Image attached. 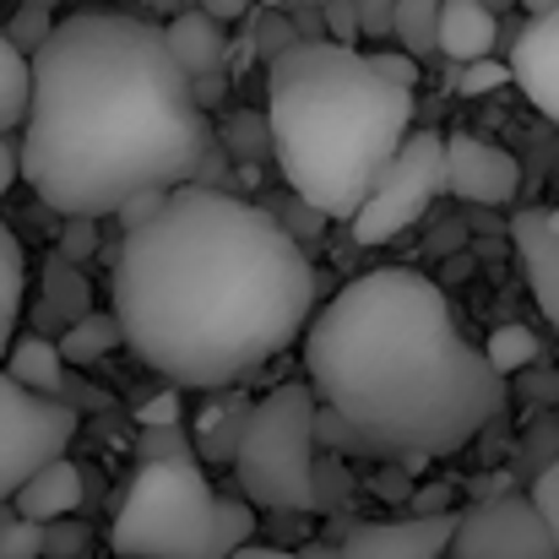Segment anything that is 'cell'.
<instances>
[{
	"mask_svg": "<svg viewBox=\"0 0 559 559\" xmlns=\"http://www.w3.org/2000/svg\"><path fill=\"white\" fill-rule=\"evenodd\" d=\"M316 294L305 245L266 206L201 180L169 190L115 255L126 348L180 391H228L294 348Z\"/></svg>",
	"mask_w": 559,
	"mask_h": 559,
	"instance_id": "cell-1",
	"label": "cell"
},
{
	"mask_svg": "<svg viewBox=\"0 0 559 559\" xmlns=\"http://www.w3.org/2000/svg\"><path fill=\"white\" fill-rule=\"evenodd\" d=\"M16 147L22 180L49 212L115 217L136 190L195 180L217 136L164 27L87 5L33 49V98Z\"/></svg>",
	"mask_w": 559,
	"mask_h": 559,
	"instance_id": "cell-2",
	"label": "cell"
},
{
	"mask_svg": "<svg viewBox=\"0 0 559 559\" xmlns=\"http://www.w3.org/2000/svg\"><path fill=\"white\" fill-rule=\"evenodd\" d=\"M316 445L374 462L451 456L506 407V374L473 348L435 277L380 266L305 321Z\"/></svg>",
	"mask_w": 559,
	"mask_h": 559,
	"instance_id": "cell-3",
	"label": "cell"
},
{
	"mask_svg": "<svg viewBox=\"0 0 559 559\" xmlns=\"http://www.w3.org/2000/svg\"><path fill=\"white\" fill-rule=\"evenodd\" d=\"M266 66V131L283 186L326 223H348L413 131V87L385 82L370 55L337 38H294Z\"/></svg>",
	"mask_w": 559,
	"mask_h": 559,
	"instance_id": "cell-4",
	"label": "cell"
},
{
	"mask_svg": "<svg viewBox=\"0 0 559 559\" xmlns=\"http://www.w3.org/2000/svg\"><path fill=\"white\" fill-rule=\"evenodd\" d=\"M239 495L266 516H321L316 511V391L310 380L272 385L250 402L234 445Z\"/></svg>",
	"mask_w": 559,
	"mask_h": 559,
	"instance_id": "cell-5",
	"label": "cell"
},
{
	"mask_svg": "<svg viewBox=\"0 0 559 559\" xmlns=\"http://www.w3.org/2000/svg\"><path fill=\"white\" fill-rule=\"evenodd\" d=\"M217 489L195 456L136 462L115 522L109 549L120 559H212Z\"/></svg>",
	"mask_w": 559,
	"mask_h": 559,
	"instance_id": "cell-6",
	"label": "cell"
},
{
	"mask_svg": "<svg viewBox=\"0 0 559 559\" xmlns=\"http://www.w3.org/2000/svg\"><path fill=\"white\" fill-rule=\"evenodd\" d=\"M435 195H445V136L407 131L370 180L359 212L348 217L354 245H391L396 234H407L429 212Z\"/></svg>",
	"mask_w": 559,
	"mask_h": 559,
	"instance_id": "cell-7",
	"label": "cell"
},
{
	"mask_svg": "<svg viewBox=\"0 0 559 559\" xmlns=\"http://www.w3.org/2000/svg\"><path fill=\"white\" fill-rule=\"evenodd\" d=\"M82 413L60 396L27 391L16 374L0 365V506L16 495V484L44 467L49 456H60L76 440Z\"/></svg>",
	"mask_w": 559,
	"mask_h": 559,
	"instance_id": "cell-8",
	"label": "cell"
},
{
	"mask_svg": "<svg viewBox=\"0 0 559 559\" xmlns=\"http://www.w3.org/2000/svg\"><path fill=\"white\" fill-rule=\"evenodd\" d=\"M451 559H559L555 533L544 527L538 506L527 495H495L473 500V511L456 516L451 533Z\"/></svg>",
	"mask_w": 559,
	"mask_h": 559,
	"instance_id": "cell-9",
	"label": "cell"
},
{
	"mask_svg": "<svg viewBox=\"0 0 559 559\" xmlns=\"http://www.w3.org/2000/svg\"><path fill=\"white\" fill-rule=\"evenodd\" d=\"M445 190L473 206H511L522 190V164L506 147L456 131L445 136Z\"/></svg>",
	"mask_w": 559,
	"mask_h": 559,
	"instance_id": "cell-10",
	"label": "cell"
},
{
	"mask_svg": "<svg viewBox=\"0 0 559 559\" xmlns=\"http://www.w3.org/2000/svg\"><path fill=\"white\" fill-rule=\"evenodd\" d=\"M164 44L190 76L201 109L223 104V82H228V33H223V22L212 11H201V5H180L164 22Z\"/></svg>",
	"mask_w": 559,
	"mask_h": 559,
	"instance_id": "cell-11",
	"label": "cell"
},
{
	"mask_svg": "<svg viewBox=\"0 0 559 559\" xmlns=\"http://www.w3.org/2000/svg\"><path fill=\"white\" fill-rule=\"evenodd\" d=\"M456 511H413L402 522H354L343 533L348 559H440L451 549Z\"/></svg>",
	"mask_w": 559,
	"mask_h": 559,
	"instance_id": "cell-12",
	"label": "cell"
},
{
	"mask_svg": "<svg viewBox=\"0 0 559 559\" xmlns=\"http://www.w3.org/2000/svg\"><path fill=\"white\" fill-rule=\"evenodd\" d=\"M511 82L533 98L538 115L559 126V5L533 11V22L511 44Z\"/></svg>",
	"mask_w": 559,
	"mask_h": 559,
	"instance_id": "cell-13",
	"label": "cell"
},
{
	"mask_svg": "<svg viewBox=\"0 0 559 559\" xmlns=\"http://www.w3.org/2000/svg\"><path fill=\"white\" fill-rule=\"evenodd\" d=\"M511 245H516V255L527 266V283H533L544 316L555 321L559 332V228H549L544 206H522L511 217Z\"/></svg>",
	"mask_w": 559,
	"mask_h": 559,
	"instance_id": "cell-14",
	"label": "cell"
},
{
	"mask_svg": "<svg viewBox=\"0 0 559 559\" xmlns=\"http://www.w3.org/2000/svg\"><path fill=\"white\" fill-rule=\"evenodd\" d=\"M82 489H87V484H82V467L60 451V456H49L44 467H33L5 506H16V511L33 516V522H60V516H76Z\"/></svg>",
	"mask_w": 559,
	"mask_h": 559,
	"instance_id": "cell-15",
	"label": "cell"
},
{
	"mask_svg": "<svg viewBox=\"0 0 559 559\" xmlns=\"http://www.w3.org/2000/svg\"><path fill=\"white\" fill-rule=\"evenodd\" d=\"M500 44V11L489 0H440V33H435V55L445 60H478L495 55Z\"/></svg>",
	"mask_w": 559,
	"mask_h": 559,
	"instance_id": "cell-16",
	"label": "cell"
},
{
	"mask_svg": "<svg viewBox=\"0 0 559 559\" xmlns=\"http://www.w3.org/2000/svg\"><path fill=\"white\" fill-rule=\"evenodd\" d=\"M245 413H250L245 396H217V402L201 407V418H195V456H201L206 467H228V462H234Z\"/></svg>",
	"mask_w": 559,
	"mask_h": 559,
	"instance_id": "cell-17",
	"label": "cell"
},
{
	"mask_svg": "<svg viewBox=\"0 0 559 559\" xmlns=\"http://www.w3.org/2000/svg\"><path fill=\"white\" fill-rule=\"evenodd\" d=\"M0 365L16 374L27 391H44V396H60V385H66V359H60V343H49V337H38V332L11 337V348H5V359H0Z\"/></svg>",
	"mask_w": 559,
	"mask_h": 559,
	"instance_id": "cell-18",
	"label": "cell"
},
{
	"mask_svg": "<svg viewBox=\"0 0 559 559\" xmlns=\"http://www.w3.org/2000/svg\"><path fill=\"white\" fill-rule=\"evenodd\" d=\"M27 98H33V55H22L0 22V136L22 131L27 120Z\"/></svg>",
	"mask_w": 559,
	"mask_h": 559,
	"instance_id": "cell-19",
	"label": "cell"
},
{
	"mask_svg": "<svg viewBox=\"0 0 559 559\" xmlns=\"http://www.w3.org/2000/svg\"><path fill=\"white\" fill-rule=\"evenodd\" d=\"M126 343V332H120V316L109 310H82L71 326H66V337H60V359L66 365H98L104 354H115Z\"/></svg>",
	"mask_w": 559,
	"mask_h": 559,
	"instance_id": "cell-20",
	"label": "cell"
},
{
	"mask_svg": "<svg viewBox=\"0 0 559 559\" xmlns=\"http://www.w3.org/2000/svg\"><path fill=\"white\" fill-rule=\"evenodd\" d=\"M22 299H27V255L16 245V234L0 223V359L16 337V321H22Z\"/></svg>",
	"mask_w": 559,
	"mask_h": 559,
	"instance_id": "cell-21",
	"label": "cell"
},
{
	"mask_svg": "<svg viewBox=\"0 0 559 559\" xmlns=\"http://www.w3.org/2000/svg\"><path fill=\"white\" fill-rule=\"evenodd\" d=\"M435 33H440V0H396L391 11V38L418 60L435 55Z\"/></svg>",
	"mask_w": 559,
	"mask_h": 559,
	"instance_id": "cell-22",
	"label": "cell"
},
{
	"mask_svg": "<svg viewBox=\"0 0 559 559\" xmlns=\"http://www.w3.org/2000/svg\"><path fill=\"white\" fill-rule=\"evenodd\" d=\"M484 359H489L495 370L511 380L516 370H527V365H538V359H544V343H538V332H533V326H522V321H506V326H495V332H489V348H484Z\"/></svg>",
	"mask_w": 559,
	"mask_h": 559,
	"instance_id": "cell-23",
	"label": "cell"
},
{
	"mask_svg": "<svg viewBox=\"0 0 559 559\" xmlns=\"http://www.w3.org/2000/svg\"><path fill=\"white\" fill-rule=\"evenodd\" d=\"M0 559H44V522L0 506Z\"/></svg>",
	"mask_w": 559,
	"mask_h": 559,
	"instance_id": "cell-24",
	"label": "cell"
},
{
	"mask_svg": "<svg viewBox=\"0 0 559 559\" xmlns=\"http://www.w3.org/2000/svg\"><path fill=\"white\" fill-rule=\"evenodd\" d=\"M175 456H195V440H190L186 418H175V424H142L136 462H175Z\"/></svg>",
	"mask_w": 559,
	"mask_h": 559,
	"instance_id": "cell-25",
	"label": "cell"
},
{
	"mask_svg": "<svg viewBox=\"0 0 559 559\" xmlns=\"http://www.w3.org/2000/svg\"><path fill=\"white\" fill-rule=\"evenodd\" d=\"M348 500H354V473H348V462L316 456V511H321V516H337Z\"/></svg>",
	"mask_w": 559,
	"mask_h": 559,
	"instance_id": "cell-26",
	"label": "cell"
},
{
	"mask_svg": "<svg viewBox=\"0 0 559 559\" xmlns=\"http://www.w3.org/2000/svg\"><path fill=\"white\" fill-rule=\"evenodd\" d=\"M511 82V60H495V55H478V60H462L456 66V93L462 98H478V93H495Z\"/></svg>",
	"mask_w": 559,
	"mask_h": 559,
	"instance_id": "cell-27",
	"label": "cell"
},
{
	"mask_svg": "<svg viewBox=\"0 0 559 559\" xmlns=\"http://www.w3.org/2000/svg\"><path fill=\"white\" fill-rule=\"evenodd\" d=\"M266 212H272V217H277V223H283V228L299 239V245H316V234L326 228V217H321L305 195H294V190H288V195H277V206H266Z\"/></svg>",
	"mask_w": 559,
	"mask_h": 559,
	"instance_id": "cell-28",
	"label": "cell"
},
{
	"mask_svg": "<svg viewBox=\"0 0 559 559\" xmlns=\"http://www.w3.org/2000/svg\"><path fill=\"white\" fill-rule=\"evenodd\" d=\"M5 33H11V44H16L22 55H33V49L55 33V5H16V16L5 22Z\"/></svg>",
	"mask_w": 559,
	"mask_h": 559,
	"instance_id": "cell-29",
	"label": "cell"
},
{
	"mask_svg": "<svg viewBox=\"0 0 559 559\" xmlns=\"http://www.w3.org/2000/svg\"><path fill=\"white\" fill-rule=\"evenodd\" d=\"M527 500L538 506V516H544V527L555 533V549H559V456L549 462V467H538V473H533Z\"/></svg>",
	"mask_w": 559,
	"mask_h": 559,
	"instance_id": "cell-30",
	"label": "cell"
},
{
	"mask_svg": "<svg viewBox=\"0 0 559 559\" xmlns=\"http://www.w3.org/2000/svg\"><path fill=\"white\" fill-rule=\"evenodd\" d=\"M223 142L234 147V158H250L255 147H266V153H272V131H266V115H261V120H250V115H234V120H228V131H223Z\"/></svg>",
	"mask_w": 559,
	"mask_h": 559,
	"instance_id": "cell-31",
	"label": "cell"
},
{
	"mask_svg": "<svg viewBox=\"0 0 559 559\" xmlns=\"http://www.w3.org/2000/svg\"><path fill=\"white\" fill-rule=\"evenodd\" d=\"M87 549V527H71V516L44 522V559H82Z\"/></svg>",
	"mask_w": 559,
	"mask_h": 559,
	"instance_id": "cell-32",
	"label": "cell"
},
{
	"mask_svg": "<svg viewBox=\"0 0 559 559\" xmlns=\"http://www.w3.org/2000/svg\"><path fill=\"white\" fill-rule=\"evenodd\" d=\"M98 223H104V217H66V228H60V255H66V261H87V255L98 250Z\"/></svg>",
	"mask_w": 559,
	"mask_h": 559,
	"instance_id": "cell-33",
	"label": "cell"
},
{
	"mask_svg": "<svg viewBox=\"0 0 559 559\" xmlns=\"http://www.w3.org/2000/svg\"><path fill=\"white\" fill-rule=\"evenodd\" d=\"M316 5H321L326 38H337V44H354L359 38V0H316Z\"/></svg>",
	"mask_w": 559,
	"mask_h": 559,
	"instance_id": "cell-34",
	"label": "cell"
},
{
	"mask_svg": "<svg viewBox=\"0 0 559 559\" xmlns=\"http://www.w3.org/2000/svg\"><path fill=\"white\" fill-rule=\"evenodd\" d=\"M511 380H516V391H522V396H527L533 407H544V402H559V374L544 370V359H538V365H527V370H516Z\"/></svg>",
	"mask_w": 559,
	"mask_h": 559,
	"instance_id": "cell-35",
	"label": "cell"
},
{
	"mask_svg": "<svg viewBox=\"0 0 559 559\" xmlns=\"http://www.w3.org/2000/svg\"><path fill=\"white\" fill-rule=\"evenodd\" d=\"M164 195H169V190H136V195H126V201L115 206V217H120V234H126V228H142V223H147V217L164 206Z\"/></svg>",
	"mask_w": 559,
	"mask_h": 559,
	"instance_id": "cell-36",
	"label": "cell"
},
{
	"mask_svg": "<svg viewBox=\"0 0 559 559\" xmlns=\"http://www.w3.org/2000/svg\"><path fill=\"white\" fill-rule=\"evenodd\" d=\"M136 418H142V424H175V418H186V391H180V385H169V391L147 396Z\"/></svg>",
	"mask_w": 559,
	"mask_h": 559,
	"instance_id": "cell-37",
	"label": "cell"
},
{
	"mask_svg": "<svg viewBox=\"0 0 559 559\" xmlns=\"http://www.w3.org/2000/svg\"><path fill=\"white\" fill-rule=\"evenodd\" d=\"M370 66L385 76V82H396V87H413L418 82V66H413V55L402 49V55H385V49H374L370 55Z\"/></svg>",
	"mask_w": 559,
	"mask_h": 559,
	"instance_id": "cell-38",
	"label": "cell"
},
{
	"mask_svg": "<svg viewBox=\"0 0 559 559\" xmlns=\"http://www.w3.org/2000/svg\"><path fill=\"white\" fill-rule=\"evenodd\" d=\"M555 456H559V429H555V418H544V424L527 435V462H533V473H538V467H549Z\"/></svg>",
	"mask_w": 559,
	"mask_h": 559,
	"instance_id": "cell-39",
	"label": "cell"
},
{
	"mask_svg": "<svg viewBox=\"0 0 559 559\" xmlns=\"http://www.w3.org/2000/svg\"><path fill=\"white\" fill-rule=\"evenodd\" d=\"M391 11H396V0H359V38H385Z\"/></svg>",
	"mask_w": 559,
	"mask_h": 559,
	"instance_id": "cell-40",
	"label": "cell"
},
{
	"mask_svg": "<svg viewBox=\"0 0 559 559\" xmlns=\"http://www.w3.org/2000/svg\"><path fill=\"white\" fill-rule=\"evenodd\" d=\"M294 38H299V33H294L283 16H261V55H266V60H272V55H283Z\"/></svg>",
	"mask_w": 559,
	"mask_h": 559,
	"instance_id": "cell-41",
	"label": "cell"
},
{
	"mask_svg": "<svg viewBox=\"0 0 559 559\" xmlns=\"http://www.w3.org/2000/svg\"><path fill=\"white\" fill-rule=\"evenodd\" d=\"M16 180H22V147L11 136H0V201H5V190Z\"/></svg>",
	"mask_w": 559,
	"mask_h": 559,
	"instance_id": "cell-42",
	"label": "cell"
},
{
	"mask_svg": "<svg viewBox=\"0 0 559 559\" xmlns=\"http://www.w3.org/2000/svg\"><path fill=\"white\" fill-rule=\"evenodd\" d=\"M190 5L212 11L217 22H239V16H250V5H255V0H190Z\"/></svg>",
	"mask_w": 559,
	"mask_h": 559,
	"instance_id": "cell-43",
	"label": "cell"
},
{
	"mask_svg": "<svg viewBox=\"0 0 559 559\" xmlns=\"http://www.w3.org/2000/svg\"><path fill=\"white\" fill-rule=\"evenodd\" d=\"M228 559H299V549H272V544H255V538H250V544H239Z\"/></svg>",
	"mask_w": 559,
	"mask_h": 559,
	"instance_id": "cell-44",
	"label": "cell"
},
{
	"mask_svg": "<svg viewBox=\"0 0 559 559\" xmlns=\"http://www.w3.org/2000/svg\"><path fill=\"white\" fill-rule=\"evenodd\" d=\"M299 559H348V555H343V544H326V538H310V544H299Z\"/></svg>",
	"mask_w": 559,
	"mask_h": 559,
	"instance_id": "cell-45",
	"label": "cell"
},
{
	"mask_svg": "<svg viewBox=\"0 0 559 559\" xmlns=\"http://www.w3.org/2000/svg\"><path fill=\"white\" fill-rule=\"evenodd\" d=\"M445 500H451L445 489H429V495L418 489V495H413V511H445Z\"/></svg>",
	"mask_w": 559,
	"mask_h": 559,
	"instance_id": "cell-46",
	"label": "cell"
},
{
	"mask_svg": "<svg viewBox=\"0 0 559 559\" xmlns=\"http://www.w3.org/2000/svg\"><path fill=\"white\" fill-rule=\"evenodd\" d=\"M147 5H153V11H164V16H175V11H180V5H190V0H147Z\"/></svg>",
	"mask_w": 559,
	"mask_h": 559,
	"instance_id": "cell-47",
	"label": "cell"
},
{
	"mask_svg": "<svg viewBox=\"0 0 559 559\" xmlns=\"http://www.w3.org/2000/svg\"><path fill=\"white\" fill-rule=\"evenodd\" d=\"M522 5H527V16H533V11H555L559 0H522Z\"/></svg>",
	"mask_w": 559,
	"mask_h": 559,
	"instance_id": "cell-48",
	"label": "cell"
},
{
	"mask_svg": "<svg viewBox=\"0 0 559 559\" xmlns=\"http://www.w3.org/2000/svg\"><path fill=\"white\" fill-rule=\"evenodd\" d=\"M544 217H549V228H559V206H544Z\"/></svg>",
	"mask_w": 559,
	"mask_h": 559,
	"instance_id": "cell-49",
	"label": "cell"
},
{
	"mask_svg": "<svg viewBox=\"0 0 559 559\" xmlns=\"http://www.w3.org/2000/svg\"><path fill=\"white\" fill-rule=\"evenodd\" d=\"M16 5H60V0H16Z\"/></svg>",
	"mask_w": 559,
	"mask_h": 559,
	"instance_id": "cell-50",
	"label": "cell"
},
{
	"mask_svg": "<svg viewBox=\"0 0 559 559\" xmlns=\"http://www.w3.org/2000/svg\"><path fill=\"white\" fill-rule=\"evenodd\" d=\"M98 5H104V0H98Z\"/></svg>",
	"mask_w": 559,
	"mask_h": 559,
	"instance_id": "cell-51",
	"label": "cell"
},
{
	"mask_svg": "<svg viewBox=\"0 0 559 559\" xmlns=\"http://www.w3.org/2000/svg\"><path fill=\"white\" fill-rule=\"evenodd\" d=\"M115 559H120V555H115Z\"/></svg>",
	"mask_w": 559,
	"mask_h": 559,
	"instance_id": "cell-52",
	"label": "cell"
}]
</instances>
